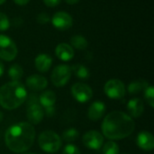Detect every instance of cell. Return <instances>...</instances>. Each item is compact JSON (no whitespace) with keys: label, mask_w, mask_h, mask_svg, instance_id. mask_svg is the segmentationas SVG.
<instances>
[{"label":"cell","mask_w":154,"mask_h":154,"mask_svg":"<svg viewBox=\"0 0 154 154\" xmlns=\"http://www.w3.org/2000/svg\"><path fill=\"white\" fill-rule=\"evenodd\" d=\"M62 154H80V151L74 144H67L63 149Z\"/></svg>","instance_id":"27"},{"label":"cell","mask_w":154,"mask_h":154,"mask_svg":"<svg viewBox=\"0 0 154 154\" xmlns=\"http://www.w3.org/2000/svg\"><path fill=\"white\" fill-rule=\"evenodd\" d=\"M71 74H72V71L69 66L66 64L58 65L52 70V73L51 76V82L57 88L63 87L70 79Z\"/></svg>","instance_id":"7"},{"label":"cell","mask_w":154,"mask_h":154,"mask_svg":"<svg viewBox=\"0 0 154 154\" xmlns=\"http://www.w3.org/2000/svg\"><path fill=\"white\" fill-rule=\"evenodd\" d=\"M10 26V21L7 17V15L4 13L0 12V31L4 32L8 30Z\"/></svg>","instance_id":"26"},{"label":"cell","mask_w":154,"mask_h":154,"mask_svg":"<svg viewBox=\"0 0 154 154\" xmlns=\"http://www.w3.org/2000/svg\"><path fill=\"white\" fill-rule=\"evenodd\" d=\"M27 98V91L20 81L7 82L0 88V106L7 110L19 107Z\"/></svg>","instance_id":"3"},{"label":"cell","mask_w":154,"mask_h":154,"mask_svg":"<svg viewBox=\"0 0 154 154\" xmlns=\"http://www.w3.org/2000/svg\"><path fill=\"white\" fill-rule=\"evenodd\" d=\"M71 68V71L75 74V76L80 79H88L90 77V72L88 69L82 64H75Z\"/></svg>","instance_id":"20"},{"label":"cell","mask_w":154,"mask_h":154,"mask_svg":"<svg viewBox=\"0 0 154 154\" xmlns=\"http://www.w3.org/2000/svg\"><path fill=\"white\" fill-rule=\"evenodd\" d=\"M61 0H43V3L48 7H55L60 5Z\"/></svg>","instance_id":"29"},{"label":"cell","mask_w":154,"mask_h":154,"mask_svg":"<svg viewBox=\"0 0 154 154\" xmlns=\"http://www.w3.org/2000/svg\"><path fill=\"white\" fill-rule=\"evenodd\" d=\"M149 86L148 82L143 80V79H139V80H134L131 82L128 86V92L131 95H136L143 90H144L147 87Z\"/></svg>","instance_id":"19"},{"label":"cell","mask_w":154,"mask_h":154,"mask_svg":"<svg viewBox=\"0 0 154 154\" xmlns=\"http://www.w3.org/2000/svg\"><path fill=\"white\" fill-rule=\"evenodd\" d=\"M56 56L62 61H69L71 60L74 57V49L71 45L62 42L57 45L55 49Z\"/></svg>","instance_id":"15"},{"label":"cell","mask_w":154,"mask_h":154,"mask_svg":"<svg viewBox=\"0 0 154 154\" xmlns=\"http://www.w3.org/2000/svg\"><path fill=\"white\" fill-rule=\"evenodd\" d=\"M35 129L26 122L17 123L9 127L5 134V142L7 148L15 153H23L33 144Z\"/></svg>","instance_id":"2"},{"label":"cell","mask_w":154,"mask_h":154,"mask_svg":"<svg viewBox=\"0 0 154 154\" xmlns=\"http://www.w3.org/2000/svg\"><path fill=\"white\" fill-rule=\"evenodd\" d=\"M70 44L72 46V48H76L77 50H86L88 42L87 41V39L82 36V35H74L70 38Z\"/></svg>","instance_id":"21"},{"label":"cell","mask_w":154,"mask_h":154,"mask_svg":"<svg viewBox=\"0 0 154 154\" xmlns=\"http://www.w3.org/2000/svg\"><path fill=\"white\" fill-rule=\"evenodd\" d=\"M26 86L30 90H32L33 92L42 91L47 88L48 80L43 76H41L38 74H33L32 76H29L26 79Z\"/></svg>","instance_id":"12"},{"label":"cell","mask_w":154,"mask_h":154,"mask_svg":"<svg viewBox=\"0 0 154 154\" xmlns=\"http://www.w3.org/2000/svg\"><path fill=\"white\" fill-rule=\"evenodd\" d=\"M135 129L133 118L121 111L109 113L103 120L101 130L109 140H121L130 136Z\"/></svg>","instance_id":"1"},{"label":"cell","mask_w":154,"mask_h":154,"mask_svg":"<svg viewBox=\"0 0 154 154\" xmlns=\"http://www.w3.org/2000/svg\"><path fill=\"white\" fill-rule=\"evenodd\" d=\"M35 68L37 70H39L42 73L47 72L52 64V59L49 54L46 53H41L36 56L34 60Z\"/></svg>","instance_id":"17"},{"label":"cell","mask_w":154,"mask_h":154,"mask_svg":"<svg viewBox=\"0 0 154 154\" xmlns=\"http://www.w3.org/2000/svg\"><path fill=\"white\" fill-rule=\"evenodd\" d=\"M79 0H65V2L67 3V4H69V5H75V4H77L78 2H79Z\"/></svg>","instance_id":"32"},{"label":"cell","mask_w":154,"mask_h":154,"mask_svg":"<svg viewBox=\"0 0 154 154\" xmlns=\"http://www.w3.org/2000/svg\"><path fill=\"white\" fill-rule=\"evenodd\" d=\"M52 25L60 31H67L73 25L71 15L66 12H57L53 14L51 20Z\"/></svg>","instance_id":"10"},{"label":"cell","mask_w":154,"mask_h":154,"mask_svg":"<svg viewBox=\"0 0 154 154\" xmlns=\"http://www.w3.org/2000/svg\"><path fill=\"white\" fill-rule=\"evenodd\" d=\"M79 137V133L77 129L75 128H69L67 129L63 132L62 134V139L66 142H74L76 140H78V138Z\"/></svg>","instance_id":"23"},{"label":"cell","mask_w":154,"mask_h":154,"mask_svg":"<svg viewBox=\"0 0 154 154\" xmlns=\"http://www.w3.org/2000/svg\"><path fill=\"white\" fill-rule=\"evenodd\" d=\"M127 111L130 114L131 117L138 118L140 117L144 111V105L141 98H133L127 104Z\"/></svg>","instance_id":"16"},{"label":"cell","mask_w":154,"mask_h":154,"mask_svg":"<svg viewBox=\"0 0 154 154\" xmlns=\"http://www.w3.org/2000/svg\"><path fill=\"white\" fill-rule=\"evenodd\" d=\"M103 147V154H118L119 153V146L116 143L113 141H109L104 144Z\"/></svg>","instance_id":"24"},{"label":"cell","mask_w":154,"mask_h":154,"mask_svg":"<svg viewBox=\"0 0 154 154\" xmlns=\"http://www.w3.org/2000/svg\"><path fill=\"white\" fill-rule=\"evenodd\" d=\"M71 94L73 97L79 103H86L89 101L93 96V91L89 86L84 83H75L71 88Z\"/></svg>","instance_id":"9"},{"label":"cell","mask_w":154,"mask_h":154,"mask_svg":"<svg viewBox=\"0 0 154 154\" xmlns=\"http://www.w3.org/2000/svg\"><path fill=\"white\" fill-rule=\"evenodd\" d=\"M106 113V105L102 101L93 102L88 111V117L91 121L100 120Z\"/></svg>","instance_id":"14"},{"label":"cell","mask_w":154,"mask_h":154,"mask_svg":"<svg viewBox=\"0 0 154 154\" xmlns=\"http://www.w3.org/2000/svg\"><path fill=\"white\" fill-rule=\"evenodd\" d=\"M39 103L43 108L54 106V105L56 103V94H55V92H53L51 90L43 91L39 96Z\"/></svg>","instance_id":"18"},{"label":"cell","mask_w":154,"mask_h":154,"mask_svg":"<svg viewBox=\"0 0 154 154\" xmlns=\"http://www.w3.org/2000/svg\"><path fill=\"white\" fill-rule=\"evenodd\" d=\"M51 21V17L47 13H41L37 15V22L41 24L48 23Z\"/></svg>","instance_id":"28"},{"label":"cell","mask_w":154,"mask_h":154,"mask_svg":"<svg viewBox=\"0 0 154 154\" xmlns=\"http://www.w3.org/2000/svg\"><path fill=\"white\" fill-rule=\"evenodd\" d=\"M26 116L31 125L40 124L44 117L43 107L39 103V96L31 94L27 99V111Z\"/></svg>","instance_id":"5"},{"label":"cell","mask_w":154,"mask_h":154,"mask_svg":"<svg viewBox=\"0 0 154 154\" xmlns=\"http://www.w3.org/2000/svg\"><path fill=\"white\" fill-rule=\"evenodd\" d=\"M83 144L90 150H99L103 146L104 137L97 131H88L82 137Z\"/></svg>","instance_id":"11"},{"label":"cell","mask_w":154,"mask_h":154,"mask_svg":"<svg viewBox=\"0 0 154 154\" xmlns=\"http://www.w3.org/2000/svg\"><path fill=\"white\" fill-rule=\"evenodd\" d=\"M5 1H6V0H0V5H3Z\"/></svg>","instance_id":"35"},{"label":"cell","mask_w":154,"mask_h":154,"mask_svg":"<svg viewBox=\"0 0 154 154\" xmlns=\"http://www.w3.org/2000/svg\"><path fill=\"white\" fill-rule=\"evenodd\" d=\"M136 143L139 148L144 151H152L154 148L153 135L147 131H142L138 134Z\"/></svg>","instance_id":"13"},{"label":"cell","mask_w":154,"mask_h":154,"mask_svg":"<svg viewBox=\"0 0 154 154\" xmlns=\"http://www.w3.org/2000/svg\"><path fill=\"white\" fill-rule=\"evenodd\" d=\"M4 69H5V68H4V64H3V62L0 60V77L3 75V73H4Z\"/></svg>","instance_id":"33"},{"label":"cell","mask_w":154,"mask_h":154,"mask_svg":"<svg viewBox=\"0 0 154 154\" xmlns=\"http://www.w3.org/2000/svg\"><path fill=\"white\" fill-rule=\"evenodd\" d=\"M18 50L15 42L5 34H0V58L5 61H11L17 56Z\"/></svg>","instance_id":"6"},{"label":"cell","mask_w":154,"mask_h":154,"mask_svg":"<svg viewBox=\"0 0 154 154\" xmlns=\"http://www.w3.org/2000/svg\"><path fill=\"white\" fill-rule=\"evenodd\" d=\"M29 1L30 0H14V2L18 5H25L29 3Z\"/></svg>","instance_id":"31"},{"label":"cell","mask_w":154,"mask_h":154,"mask_svg":"<svg viewBox=\"0 0 154 154\" xmlns=\"http://www.w3.org/2000/svg\"><path fill=\"white\" fill-rule=\"evenodd\" d=\"M104 91L109 98L121 99L125 95V87L120 79H114L105 84Z\"/></svg>","instance_id":"8"},{"label":"cell","mask_w":154,"mask_h":154,"mask_svg":"<svg viewBox=\"0 0 154 154\" xmlns=\"http://www.w3.org/2000/svg\"><path fill=\"white\" fill-rule=\"evenodd\" d=\"M43 110H44V114H46L48 116H52L55 114V107L54 106L45 107V108H43Z\"/></svg>","instance_id":"30"},{"label":"cell","mask_w":154,"mask_h":154,"mask_svg":"<svg viewBox=\"0 0 154 154\" xmlns=\"http://www.w3.org/2000/svg\"><path fill=\"white\" fill-rule=\"evenodd\" d=\"M23 69L17 63L13 64L8 69V76L12 79V81H20V79L23 78Z\"/></svg>","instance_id":"22"},{"label":"cell","mask_w":154,"mask_h":154,"mask_svg":"<svg viewBox=\"0 0 154 154\" xmlns=\"http://www.w3.org/2000/svg\"><path fill=\"white\" fill-rule=\"evenodd\" d=\"M144 97L147 104L151 107H154V88L152 86H148L144 89Z\"/></svg>","instance_id":"25"},{"label":"cell","mask_w":154,"mask_h":154,"mask_svg":"<svg viewBox=\"0 0 154 154\" xmlns=\"http://www.w3.org/2000/svg\"><path fill=\"white\" fill-rule=\"evenodd\" d=\"M3 118H4V115H3V113L0 111V123L3 121Z\"/></svg>","instance_id":"34"},{"label":"cell","mask_w":154,"mask_h":154,"mask_svg":"<svg viewBox=\"0 0 154 154\" xmlns=\"http://www.w3.org/2000/svg\"><path fill=\"white\" fill-rule=\"evenodd\" d=\"M40 148L48 153L57 152L61 146L60 137L53 131H44L38 137Z\"/></svg>","instance_id":"4"},{"label":"cell","mask_w":154,"mask_h":154,"mask_svg":"<svg viewBox=\"0 0 154 154\" xmlns=\"http://www.w3.org/2000/svg\"><path fill=\"white\" fill-rule=\"evenodd\" d=\"M23 154H36V153H23Z\"/></svg>","instance_id":"36"}]
</instances>
